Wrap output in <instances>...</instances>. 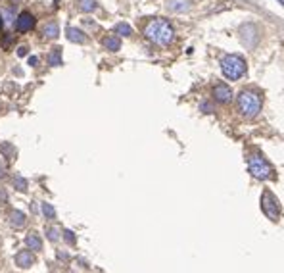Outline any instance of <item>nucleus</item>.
I'll use <instances>...</instances> for the list:
<instances>
[{"label":"nucleus","mask_w":284,"mask_h":273,"mask_svg":"<svg viewBox=\"0 0 284 273\" xmlns=\"http://www.w3.org/2000/svg\"><path fill=\"white\" fill-rule=\"evenodd\" d=\"M113 33H117L119 37H129V35L133 33V27H131L129 23H117V25L113 27Z\"/></svg>","instance_id":"nucleus-17"},{"label":"nucleus","mask_w":284,"mask_h":273,"mask_svg":"<svg viewBox=\"0 0 284 273\" xmlns=\"http://www.w3.org/2000/svg\"><path fill=\"white\" fill-rule=\"evenodd\" d=\"M202 110H203V112H213V106H211V104H205V102H203V104H202Z\"/></svg>","instance_id":"nucleus-25"},{"label":"nucleus","mask_w":284,"mask_h":273,"mask_svg":"<svg viewBox=\"0 0 284 273\" xmlns=\"http://www.w3.org/2000/svg\"><path fill=\"white\" fill-rule=\"evenodd\" d=\"M14 185L17 187V191H27V181L23 177H19V175L14 177Z\"/></svg>","instance_id":"nucleus-20"},{"label":"nucleus","mask_w":284,"mask_h":273,"mask_svg":"<svg viewBox=\"0 0 284 273\" xmlns=\"http://www.w3.org/2000/svg\"><path fill=\"white\" fill-rule=\"evenodd\" d=\"M221 69H223V75L227 79L236 81V79H240L244 73H246V62H244L242 56L229 54L221 60Z\"/></svg>","instance_id":"nucleus-3"},{"label":"nucleus","mask_w":284,"mask_h":273,"mask_svg":"<svg viewBox=\"0 0 284 273\" xmlns=\"http://www.w3.org/2000/svg\"><path fill=\"white\" fill-rule=\"evenodd\" d=\"M96 8H98L96 0H79V10H81V12H85V14L95 12Z\"/></svg>","instance_id":"nucleus-16"},{"label":"nucleus","mask_w":284,"mask_h":273,"mask_svg":"<svg viewBox=\"0 0 284 273\" xmlns=\"http://www.w3.org/2000/svg\"><path fill=\"white\" fill-rule=\"evenodd\" d=\"M261 210L271 221H279V218H281V206L277 202V198L273 196V192L269 191L261 194Z\"/></svg>","instance_id":"nucleus-5"},{"label":"nucleus","mask_w":284,"mask_h":273,"mask_svg":"<svg viewBox=\"0 0 284 273\" xmlns=\"http://www.w3.org/2000/svg\"><path fill=\"white\" fill-rule=\"evenodd\" d=\"M41 208H42V214H44V218H46V219H54L56 218L54 206H50L48 202H42Z\"/></svg>","instance_id":"nucleus-19"},{"label":"nucleus","mask_w":284,"mask_h":273,"mask_svg":"<svg viewBox=\"0 0 284 273\" xmlns=\"http://www.w3.org/2000/svg\"><path fill=\"white\" fill-rule=\"evenodd\" d=\"M48 62H50V66H60V64H62V48H60V46H56L54 50L50 52Z\"/></svg>","instance_id":"nucleus-18"},{"label":"nucleus","mask_w":284,"mask_h":273,"mask_svg":"<svg viewBox=\"0 0 284 273\" xmlns=\"http://www.w3.org/2000/svg\"><path fill=\"white\" fill-rule=\"evenodd\" d=\"M37 62H39V60H37L35 56H31V58H29V64H31V66H37Z\"/></svg>","instance_id":"nucleus-27"},{"label":"nucleus","mask_w":284,"mask_h":273,"mask_svg":"<svg viewBox=\"0 0 284 273\" xmlns=\"http://www.w3.org/2000/svg\"><path fill=\"white\" fill-rule=\"evenodd\" d=\"M236 106H238V112L242 114L244 118H256L261 106H263V98L256 91H242L238 95Z\"/></svg>","instance_id":"nucleus-2"},{"label":"nucleus","mask_w":284,"mask_h":273,"mask_svg":"<svg viewBox=\"0 0 284 273\" xmlns=\"http://www.w3.org/2000/svg\"><path fill=\"white\" fill-rule=\"evenodd\" d=\"M46 237H48V239L54 243V241H58V239H60V231H58L56 227H48V229H46Z\"/></svg>","instance_id":"nucleus-21"},{"label":"nucleus","mask_w":284,"mask_h":273,"mask_svg":"<svg viewBox=\"0 0 284 273\" xmlns=\"http://www.w3.org/2000/svg\"><path fill=\"white\" fill-rule=\"evenodd\" d=\"M102 44L108 48V50H111V52H115V50H119L121 48V41H119V35H109V37H106L104 41H102Z\"/></svg>","instance_id":"nucleus-14"},{"label":"nucleus","mask_w":284,"mask_h":273,"mask_svg":"<svg viewBox=\"0 0 284 273\" xmlns=\"http://www.w3.org/2000/svg\"><path fill=\"white\" fill-rule=\"evenodd\" d=\"M211 95H213V98H215L219 104H227V102H230V98H232V91H230L227 85L217 83L215 87H213V91H211Z\"/></svg>","instance_id":"nucleus-7"},{"label":"nucleus","mask_w":284,"mask_h":273,"mask_svg":"<svg viewBox=\"0 0 284 273\" xmlns=\"http://www.w3.org/2000/svg\"><path fill=\"white\" fill-rule=\"evenodd\" d=\"M12 41H14V37H12V35H8V37H4V42H2V44H4V48H6V50L10 48V44H12Z\"/></svg>","instance_id":"nucleus-23"},{"label":"nucleus","mask_w":284,"mask_h":273,"mask_svg":"<svg viewBox=\"0 0 284 273\" xmlns=\"http://www.w3.org/2000/svg\"><path fill=\"white\" fill-rule=\"evenodd\" d=\"M167 8L171 12H185L190 8V0H169L167 2Z\"/></svg>","instance_id":"nucleus-12"},{"label":"nucleus","mask_w":284,"mask_h":273,"mask_svg":"<svg viewBox=\"0 0 284 273\" xmlns=\"http://www.w3.org/2000/svg\"><path fill=\"white\" fill-rule=\"evenodd\" d=\"M277 2H281V4H284V0H277Z\"/></svg>","instance_id":"nucleus-29"},{"label":"nucleus","mask_w":284,"mask_h":273,"mask_svg":"<svg viewBox=\"0 0 284 273\" xmlns=\"http://www.w3.org/2000/svg\"><path fill=\"white\" fill-rule=\"evenodd\" d=\"M66 35H68V39L71 42H77V44H83V42H87V35L83 33L81 29H77V27H68Z\"/></svg>","instance_id":"nucleus-11"},{"label":"nucleus","mask_w":284,"mask_h":273,"mask_svg":"<svg viewBox=\"0 0 284 273\" xmlns=\"http://www.w3.org/2000/svg\"><path fill=\"white\" fill-rule=\"evenodd\" d=\"M27 52H29L27 46H19L17 48V56H27Z\"/></svg>","instance_id":"nucleus-24"},{"label":"nucleus","mask_w":284,"mask_h":273,"mask_svg":"<svg viewBox=\"0 0 284 273\" xmlns=\"http://www.w3.org/2000/svg\"><path fill=\"white\" fill-rule=\"evenodd\" d=\"M0 29H2V15H0Z\"/></svg>","instance_id":"nucleus-28"},{"label":"nucleus","mask_w":284,"mask_h":273,"mask_svg":"<svg viewBox=\"0 0 284 273\" xmlns=\"http://www.w3.org/2000/svg\"><path fill=\"white\" fill-rule=\"evenodd\" d=\"M4 171H6V164H4V162H0V177L4 175Z\"/></svg>","instance_id":"nucleus-26"},{"label":"nucleus","mask_w":284,"mask_h":273,"mask_svg":"<svg viewBox=\"0 0 284 273\" xmlns=\"http://www.w3.org/2000/svg\"><path fill=\"white\" fill-rule=\"evenodd\" d=\"M144 37L148 39V41L156 42V44H169V42L173 41V37H175V29L173 25L167 21V19H162V17H154L152 21L146 23V27H144Z\"/></svg>","instance_id":"nucleus-1"},{"label":"nucleus","mask_w":284,"mask_h":273,"mask_svg":"<svg viewBox=\"0 0 284 273\" xmlns=\"http://www.w3.org/2000/svg\"><path fill=\"white\" fill-rule=\"evenodd\" d=\"M33 27H35V17L29 14V12H21L19 17L15 19V31L25 33V31H31Z\"/></svg>","instance_id":"nucleus-8"},{"label":"nucleus","mask_w":284,"mask_h":273,"mask_svg":"<svg viewBox=\"0 0 284 273\" xmlns=\"http://www.w3.org/2000/svg\"><path fill=\"white\" fill-rule=\"evenodd\" d=\"M64 237H66V241H68L69 245H75V235L71 231H64Z\"/></svg>","instance_id":"nucleus-22"},{"label":"nucleus","mask_w":284,"mask_h":273,"mask_svg":"<svg viewBox=\"0 0 284 273\" xmlns=\"http://www.w3.org/2000/svg\"><path fill=\"white\" fill-rule=\"evenodd\" d=\"M25 245H27V248H31L33 252H39V250H42V239L35 231H31L27 233V237H25Z\"/></svg>","instance_id":"nucleus-10"},{"label":"nucleus","mask_w":284,"mask_h":273,"mask_svg":"<svg viewBox=\"0 0 284 273\" xmlns=\"http://www.w3.org/2000/svg\"><path fill=\"white\" fill-rule=\"evenodd\" d=\"M58 35H60V27H58V23H54V21H50V23H46L42 27V37L44 39H56Z\"/></svg>","instance_id":"nucleus-13"},{"label":"nucleus","mask_w":284,"mask_h":273,"mask_svg":"<svg viewBox=\"0 0 284 273\" xmlns=\"http://www.w3.org/2000/svg\"><path fill=\"white\" fill-rule=\"evenodd\" d=\"M25 214L23 212H19V210H14V212H10V223L14 225V227H23L25 225Z\"/></svg>","instance_id":"nucleus-15"},{"label":"nucleus","mask_w":284,"mask_h":273,"mask_svg":"<svg viewBox=\"0 0 284 273\" xmlns=\"http://www.w3.org/2000/svg\"><path fill=\"white\" fill-rule=\"evenodd\" d=\"M15 266L17 268H21V270H27V268H31L33 264H35V254L31 252V250H19L17 254H15Z\"/></svg>","instance_id":"nucleus-9"},{"label":"nucleus","mask_w":284,"mask_h":273,"mask_svg":"<svg viewBox=\"0 0 284 273\" xmlns=\"http://www.w3.org/2000/svg\"><path fill=\"white\" fill-rule=\"evenodd\" d=\"M248 165H250V173H252L256 179H259V181H267V179L275 177V169H273V165H271L263 156H259V154L250 156Z\"/></svg>","instance_id":"nucleus-4"},{"label":"nucleus","mask_w":284,"mask_h":273,"mask_svg":"<svg viewBox=\"0 0 284 273\" xmlns=\"http://www.w3.org/2000/svg\"><path fill=\"white\" fill-rule=\"evenodd\" d=\"M238 37L248 48H254L259 42V29L254 23H244L242 27L238 29Z\"/></svg>","instance_id":"nucleus-6"}]
</instances>
